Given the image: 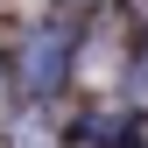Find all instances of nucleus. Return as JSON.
<instances>
[{"instance_id": "2", "label": "nucleus", "mask_w": 148, "mask_h": 148, "mask_svg": "<svg viewBox=\"0 0 148 148\" xmlns=\"http://www.w3.org/2000/svg\"><path fill=\"white\" fill-rule=\"evenodd\" d=\"M127 92H134V106H148V42L134 49V64H127Z\"/></svg>"}, {"instance_id": "1", "label": "nucleus", "mask_w": 148, "mask_h": 148, "mask_svg": "<svg viewBox=\"0 0 148 148\" xmlns=\"http://www.w3.org/2000/svg\"><path fill=\"white\" fill-rule=\"evenodd\" d=\"M71 71H78V28L71 21H35L21 35V49H14V85H21V99H57Z\"/></svg>"}]
</instances>
